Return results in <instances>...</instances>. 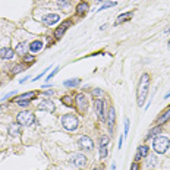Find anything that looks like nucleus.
Listing matches in <instances>:
<instances>
[{"label":"nucleus","instance_id":"1","mask_svg":"<svg viewBox=\"0 0 170 170\" xmlns=\"http://www.w3.org/2000/svg\"><path fill=\"white\" fill-rule=\"evenodd\" d=\"M148 88H149V75L148 73H144L141 76V81H139L138 85V91H136V103H138L139 107L144 106V101L147 95H148Z\"/></svg>","mask_w":170,"mask_h":170},{"label":"nucleus","instance_id":"2","mask_svg":"<svg viewBox=\"0 0 170 170\" xmlns=\"http://www.w3.org/2000/svg\"><path fill=\"white\" fill-rule=\"evenodd\" d=\"M169 144H170L169 138H166V136H155L154 141H153V148H154L155 153L163 154V153H166V151H167V148H169Z\"/></svg>","mask_w":170,"mask_h":170},{"label":"nucleus","instance_id":"3","mask_svg":"<svg viewBox=\"0 0 170 170\" xmlns=\"http://www.w3.org/2000/svg\"><path fill=\"white\" fill-rule=\"evenodd\" d=\"M60 120H62L63 128L67 131H75L78 128V117L75 114H65V116H62Z\"/></svg>","mask_w":170,"mask_h":170},{"label":"nucleus","instance_id":"4","mask_svg":"<svg viewBox=\"0 0 170 170\" xmlns=\"http://www.w3.org/2000/svg\"><path fill=\"white\" fill-rule=\"evenodd\" d=\"M16 120H18V123L24 125V126H31L35 122V116L31 112H21V113L18 114Z\"/></svg>","mask_w":170,"mask_h":170},{"label":"nucleus","instance_id":"5","mask_svg":"<svg viewBox=\"0 0 170 170\" xmlns=\"http://www.w3.org/2000/svg\"><path fill=\"white\" fill-rule=\"evenodd\" d=\"M75 103H76V107L81 113H85L88 108V100L84 94H78L76 98H75Z\"/></svg>","mask_w":170,"mask_h":170},{"label":"nucleus","instance_id":"6","mask_svg":"<svg viewBox=\"0 0 170 170\" xmlns=\"http://www.w3.org/2000/svg\"><path fill=\"white\" fill-rule=\"evenodd\" d=\"M71 163H73L75 167H84L85 163H87V159H85V155L81 154V153H76V154H72L71 155Z\"/></svg>","mask_w":170,"mask_h":170},{"label":"nucleus","instance_id":"7","mask_svg":"<svg viewBox=\"0 0 170 170\" xmlns=\"http://www.w3.org/2000/svg\"><path fill=\"white\" fill-rule=\"evenodd\" d=\"M78 144H79V147H81L82 149H87V151H90V149L94 148V142L91 141V138H90V136H85V135L79 138Z\"/></svg>","mask_w":170,"mask_h":170},{"label":"nucleus","instance_id":"8","mask_svg":"<svg viewBox=\"0 0 170 170\" xmlns=\"http://www.w3.org/2000/svg\"><path fill=\"white\" fill-rule=\"evenodd\" d=\"M59 21H60V16L57 15V13H50V15H46L43 18V22H44V25H47V26L54 25V24H57Z\"/></svg>","mask_w":170,"mask_h":170},{"label":"nucleus","instance_id":"9","mask_svg":"<svg viewBox=\"0 0 170 170\" xmlns=\"http://www.w3.org/2000/svg\"><path fill=\"white\" fill-rule=\"evenodd\" d=\"M38 110H41V112H54V104H53V101H50V100H43L41 103L38 104Z\"/></svg>","mask_w":170,"mask_h":170},{"label":"nucleus","instance_id":"10","mask_svg":"<svg viewBox=\"0 0 170 170\" xmlns=\"http://www.w3.org/2000/svg\"><path fill=\"white\" fill-rule=\"evenodd\" d=\"M94 108H95V113L98 114V117L104 120L106 114H104V101H103V100H95V103H94Z\"/></svg>","mask_w":170,"mask_h":170},{"label":"nucleus","instance_id":"11","mask_svg":"<svg viewBox=\"0 0 170 170\" xmlns=\"http://www.w3.org/2000/svg\"><path fill=\"white\" fill-rule=\"evenodd\" d=\"M169 119H170V108H166L164 112H163V113H161L159 117H157V120H155V125H157V126H160V125L166 123Z\"/></svg>","mask_w":170,"mask_h":170},{"label":"nucleus","instance_id":"12","mask_svg":"<svg viewBox=\"0 0 170 170\" xmlns=\"http://www.w3.org/2000/svg\"><path fill=\"white\" fill-rule=\"evenodd\" d=\"M22 125L21 123H11L9 125V134L12 135V136H19L21 135V132H22V128H21Z\"/></svg>","mask_w":170,"mask_h":170},{"label":"nucleus","instance_id":"13","mask_svg":"<svg viewBox=\"0 0 170 170\" xmlns=\"http://www.w3.org/2000/svg\"><path fill=\"white\" fill-rule=\"evenodd\" d=\"M13 56H15V50H12L11 47L0 48V57H2V59H12Z\"/></svg>","mask_w":170,"mask_h":170},{"label":"nucleus","instance_id":"14","mask_svg":"<svg viewBox=\"0 0 170 170\" xmlns=\"http://www.w3.org/2000/svg\"><path fill=\"white\" fill-rule=\"evenodd\" d=\"M147 155H148V147H147V145H141V147H138V149H136L135 160L138 161V160H141L142 157H147Z\"/></svg>","mask_w":170,"mask_h":170},{"label":"nucleus","instance_id":"15","mask_svg":"<svg viewBox=\"0 0 170 170\" xmlns=\"http://www.w3.org/2000/svg\"><path fill=\"white\" fill-rule=\"evenodd\" d=\"M69 25H71V21H65L62 25H60L56 31H54V37H56V38H60V37L65 34V31L67 30V26H69Z\"/></svg>","mask_w":170,"mask_h":170},{"label":"nucleus","instance_id":"16","mask_svg":"<svg viewBox=\"0 0 170 170\" xmlns=\"http://www.w3.org/2000/svg\"><path fill=\"white\" fill-rule=\"evenodd\" d=\"M15 50H16V53H18V54H21V56H25V54H26V52L30 50V46L26 44V41L19 43V44L16 46V48H15Z\"/></svg>","mask_w":170,"mask_h":170},{"label":"nucleus","instance_id":"17","mask_svg":"<svg viewBox=\"0 0 170 170\" xmlns=\"http://www.w3.org/2000/svg\"><path fill=\"white\" fill-rule=\"evenodd\" d=\"M87 12H88V3H85V2H81V3L76 6V15L78 16H84Z\"/></svg>","mask_w":170,"mask_h":170},{"label":"nucleus","instance_id":"18","mask_svg":"<svg viewBox=\"0 0 170 170\" xmlns=\"http://www.w3.org/2000/svg\"><path fill=\"white\" fill-rule=\"evenodd\" d=\"M41 48H43V41H40V40H35V41H32L30 44V52L31 53H38Z\"/></svg>","mask_w":170,"mask_h":170},{"label":"nucleus","instance_id":"19","mask_svg":"<svg viewBox=\"0 0 170 170\" xmlns=\"http://www.w3.org/2000/svg\"><path fill=\"white\" fill-rule=\"evenodd\" d=\"M114 119H116V112H114L113 107H110V110H108V125H110V132L113 131Z\"/></svg>","mask_w":170,"mask_h":170},{"label":"nucleus","instance_id":"20","mask_svg":"<svg viewBox=\"0 0 170 170\" xmlns=\"http://www.w3.org/2000/svg\"><path fill=\"white\" fill-rule=\"evenodd\" d=\"M34 95H35V91H30V93H25V94H22V95H19V97H16V98H15V103H16V101H21V100H28V101H30V100H31Z\"/></svg>","mask_w":170,"mask_h":170},{"label":"nucleus","instance_id":"21","mask_svg":"<svg viewBox=\"0 0 170 170\" xmlns=\"http://www.w3.org/2000/svg\"><path fill=\"white\" fill-rule=\"evenodd\" d=\"M132 12H126V13H123L122 16H119L117 19H116V24H122V22H126V21H129L131 18H132Z\"/></svg>","mask_w":170,"mask_h":170},{"label":"nucleus","instance_id":"22","mask_svg":"<svg viewBox=\"0 0 170 170\" xmlns=\"http://www.w3.org/2000/svg\"><path fill=\"white\" fill-rule=\"evenodd\" d=\"M60 100H62V104L67 106V107H72L73 106V97L72 95H65V97H62Z\"/></svg>","mask_w":170,"mask_h":170},{"label":"nucleus","instance_id":"23","mask_svg":"<svg viewBox=\"0 0 170 170\" xmlns=\"http://www.w3.org/2000/svg\"><path fill=\"white\" fill-rule=\"evenodd\" d=\"M160 132V128L159 126H155V128L153 129H149L148 131V134H147V136H145V139H149V138H153V136H155V135Z\"/></svg>","mask_w":170,"mask_h":170},{"label":"nucleus","instance_id":"24","mask_svg":"<svg viewBox=\"0 0 170 170\" xmlns=\"http://www.w3.org/2000/svg\"><path fill=\"white\" fill-rule=\"evenodd\" d=\"M148 160H147V166L148 167H155V163H157V157L155 155H147Z\"/></svg>","mask_w":170,"mask_h":170},{"label":"nucleus","instance_id":"25","mask_svg":"<svg viewBox=\"0 0 170 170\" xmlns=\"http://www.w3.org/2000/svg\"><path fill=\"white\" fill-rule=\"evenodd\" d=\"M79 82H81V79L75 78V79H67V81H65V85H66V87H76Z\"/></svg>","mask_w":170,"mask_h":170},{"label":"nucleus","instance_id":"26","mask_svg":"<svg viewBox=\"0 0 170 170\" xmlns=\"http://www.w3.org/2000/svg\"><path fill=\"white\" fill-rule=\"evenodd\" d=\"M107 144H108V136L103 135V136L100 138V147H107Z\"/></svg>","mask_w":170,"mask_h":170},{"label":"nucleus","instance_id":"27","mask_svg":"<svg viewBox=\"0 0 170 170\" xmlns=\"http://www.w3.org/2000/svg\"><path fill=\"white\" fill-rule=\"evenodd\" d=\"M116 5H117L116 2H107L106 5H103L100 7V11H104V9H107V7H113V6H116Z\"/></svg>","mask_w":170,"mask_h":170},{"label":"nucleus","instance_id":"28","mask_svg":"<svg viewBox=\"0 0 170 170\" xmlns=\"http://www.w3.org/2000/svg\"><path fill=\"white\" fill-rule=\"evenodd\" d=\"M100 157L101 159L107 157V147H100Z\"/></svg>","mask_w":170,"mask_h":170},{"label":"nucleus","instance_id":"29","mask_svg":"<svg viewBox=\"0 0 170 170\" xmlns=\"http://www.w3.org/2000/svg\"><path fill=\"white\" fill-rule=\"evenodd\" d=\"M57 72H59V67H54V71H53V72L50 73V75H48V76H47V82H50V79H52V78L54 76V75H56Z\"/></svg>","mask_w":170,"mask_h":170},{"label":"nucleus","instance_id":"30","mask_svg":"<svg viewBox=\"0 0 170 170\" xmlns=\"http://www.w3.org/2000/svg\"><path fill=\"white\" fill-rule=\"evenodd\" d=\"M91 93H93L94 97H97V95H101V94H103V91H101L100 88H94V90L91 91Z\"/></svg>","mask_w":170,"mask_h":170},{"label":"nucleus","instance_id":"31","mask_svg":"<svg viewBox=\"0 0 170 170\" xmlns=\"http://www.w3.org/2000/svg\"><path fill=\"white\" fill-rule=\"evenodd\" d=\"M129 132V119H125V136Z\"/></svg>","mask_w":170,"mask_h":170},{"label":"nucleus","instance_id":"32","mask_svg":"<svg viewBox=\"0 0 170 170\" xmlns=\"http://www.w3.org/2000/svg\"><path fill=\"white\" fill-rule=\"evenodd\" d=\"M24 62H34V56L25 54V56H24Z\"/></svg>","mask_w":170,"mask_h":170},{"label":"nucleus","instance_id":"33","mask_svg":"<svg viewBox=\"0 0 170 170\" xmlns=\"http://www.w3.org/2000/svg\"><path fill=\"white\" fill-rule=\"evenodd\" d=\"M28 100H21V101H16V104H19V106H22V107H26L28 106Z\"/></svg>","mask_w":170,"mask_h":170},{"label":"nucleus","instance_id":"34","mask_svg":"<svg viewBox=\"0 0 170 170\" xmlns=\"http://www.w3.org/2000/svg\"><path fill=\"white\" fill-rule=\"evenodd\" d=\"M21 71H24V66H22V65H21V66H16L15 69H13V73H16V72H21Z\"/></svg>","mask_w":170,"mask_h":170},{"label":"nucleus","instance_id":"35","mask_svg":"<svg viewBox=\"0 0 170 170\" xmlns=\"http://www.w3.org/2000/svg\"><path fill=\"white\" fill-rule=\"evenodd\" d=\"M131 170H139V166H138V163L135 161L134 164H132V167H131Z\"/></svg>","mask_w":170,"mask_h":170},{"label":"nucleus","instance_id":"36","mask_svg":"<svg viewBox=\"0 0 170 170\" xmlns=\"http://www.w3.org/2000/svg\"><path fill=\"white\" fill-rule=\"evenodd\" d=\"M164 32H166V34H167V32H170V25H169V26H167V28H166V30H164Z\"/></svg>","mask_w":170,"mask_h":170},{"label":"nucleus","instance_id":"37","mask_svg":"<svg viewBox=\"0 0 170 170\" xmlns=\"http://www.w3.org/2000/svg\"><path fill=\"white\" fill-rule=\"evenodd\" d=\"M94 170H101V167H95V169H94Z\"/></svg>","mask_w":170,"mask_h":170},{"label":"nucleus","instance_id":"38","mask_svg":"<svg viewBox=\"0 0 170 170\" xmlns=\"http://www.w3.org/2000/svg\"><path fill=\"white\" fill-rule=\"evenodd\" d=\"M167 46H169V48H170V41H169V44H167Z\"/></svg>","mask_w":170,"mask_h":170},{"label":"nucleus","instance_id":"39","mask_svg":"<svg viewBox=\"0 0 170 170\" xmlns=\"http://www.w3.org/2000/svg\"><path fill=\"white\" fill-rule=\"evenodd\" d=\"M98 2H103V0H98Z\"/></svg>","mask_w":170,"mask_h":170}]
</instances>
